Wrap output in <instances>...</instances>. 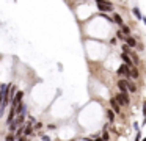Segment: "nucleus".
I'll return each mask as SVG.
<instances>
[{"label": "nucleus", "instance_id": "nucleus-18", "mask_svg": "<svg viewBox=\"0 0 146 141\" xmlns=\"http://www.w3.org/2000/svg\"><path fill=\"white\" fill-rule=\"evenodd\" d=\"M134 13H135V16L138 19H143V17H141V14H140V11H138V8H134Z\"/></svg>", "mask_w": 146, "mask_h": 141}, {"label": "nucleus", "instance_id": "nucleus-7", "mask_svg": "<svg viewBox=\"0 0 146 141\" xmlns=\"http://www.w3.org/2000/svg\"><path fill=\"white\" fill-rule=\"evenodd\" d=\"M126 89H129L130 93H137V86H135V83H132L130 80H126Z\"/></svg>", "mask_w": 146, "mask_h": 141}, {"label": "nucleus", "instance_id": "nucleus-21", "mask_svg": "<svg viewBox=\"0 0 146 141\" xmlns=\"http://www.w3.org/2000/svg\"><path fill=\"white\" fill-rule=\"evenodd\" d=\"M16 129H18V125H16L14 122H11V124H10V130H11V132H14Z\"/></svg>", "mask_w": 146, "mask_h": 141}, {"label": "nucleus", "instance_id": "nucleus-23", "mask_svg": "<svg viewBox=\"0 0 146 141\" xmlns=\"http://www.w3.org/2000/svg\"><path fill=\"white\" fill-rule=\"evenodd\" d=\"M41 127H42L41 122H36V124H35V129H41Z\"/></svg>", "mask_w": 146, "mask_h": 141}, {"label": "nucleus", "instance_id": "nucleus-1", "mask_svg": "<svg viewBox=\"0 0 146 141\" xmlns=\"http://www.w3.org/2000/svg\"><path fill=\"white\" fill-rule=\"evenodd\" d=\"M113 99H115V102H116L119 107L129 105V96H127V94H121V93H119L116 97H113Z\"/></svg>", "mask_w": 146, "mask_h": 141}, {"label": "nucleus", "instance_id": "nucleus-17", "mask_svg": "<svg viewBox=\"0 0 146 141\" xmlns=\"http://www.w3.org/2000/svg\"><path fill=\"white\" fill-rule=\"evenodd\" d=\"M109 138H110V135L107 133V132H104V135H102V140H101V141H109Z\"/></svg>", "mask_w": 146, "mask_h": 141}, {"label": "nucleus", "instance_id": "nucleus-15", "mask_svg": "<svg viewBox=\"0 0 146 141\" xmlns=\"http://www.w3.org/2000/svg\"><path fill=\"white\" fill-rule=\"evenodd\" d=\"M107 118H109V121L113 122V119H115V113L111 111V110H109V111H107Z\"/></svg>", "mask_w": 146, "mask_h": 141}, {"label": "nucleus", "instance_id": "nucleus-3", "mask_svg": "<svg viewBox=\"0 0 146 141\" xmlns=\"http://www.w3.org/2000/svg\"><path fill=\"white\" fill-rule=\"evenodd\" d=\"M129 69L130 67H127L126 64H123V66H119L118 67V71H116V74L121 77V75H124V77H129Z\"/></svg>", "mask_w": 146, "mask_h": 141}, {"label": "nucleus", "instance_id": "nucleus-12", "mask_svg": "<svg viewBox=\"0 0 146 141\" xmlns=\"http://www.w3.org/2000/svg\"><path fill=\"white\" fill-rule=\"evenodd\" d=\"M24 119H25V118H24V114H19V116L16 118V121H13V122H14L16 125L19 127V125H22V124H24Z\"/></svg>", "mask_w": 146, "mask_h": 141}, {"label": "nucleus", "instance_id": "nucleus-10", "mask_svg": "<svg viewBox=\"0 0 146 141\" xmlns=\"http://www.w3.org/2000/svg\"><path fill=\"white\" fill-rule=\"evenodd\" d=\"M5 86L6 85H3L0 88V111H2V104H3V99H5Z\"/></svg>", "mask_w": 146, "mask_h": 141}, {"label": "nucleus", "instance_id": "nucleus-13", "mask_svg": "<svg viewBox=\"0 0 146 141\" xmlns=\"http://www.w3.org/2000/svg\"><path fill=\"white\" fill-rule=\"evenodd\" d=\"M24 135H25V136H30V135H32V124H25Z\"/></svg>", "mask_w": 146, "mask_h": 141}, {"label": "nucleus", "instance_id": "nucleus-2", "mask_svg": "<svg viewBox=\"0 0 146 141\" xmlns=\"http://www.w3.org/2000/svg\"><path fill=\"white\" fill-rule=\"evenodd\" d=\"M97 8H99L101 11H111V3L104 2V0H97Z\"/></svg>", "mask_w": 146, "mask_h": 141}, {"label": "nucleus", "instance_id": "nucleus-16", "mask_svg": "<svg viewBox=\"0 0 146 141\" xmlns=\"http://www.w3.org/2000/svg\"><path fill=\"white\" fill-rule=\"evenodd\" d=\"M121 33H123V36H124V35H129V33H130V30L123 25V27H121Z\"/></svg>", "mask_w": 146, "mask_h": 141}, {"label": "nucleus", "instance_id": "nucleus-14", "mask_svg": "<svg viewBox=\"0 0 146 141\" xmlns=\"http://www.w3.org/2000/svg\"><path fill=\"white\" fill-rule=\"evenodd\" d=\"M113 20L119 25V27H123V25H124V22H123V19H121V16H119V14H115L113 16Z\"/></svg>", "mask_w": 146, "mask_h": 141}, {"label": "nucleus", "instance_id": "nucleus-4", "mask_svg": "<svg viewBox=\"0 0 146 141\" xmlns=\"http://www.w3.org/2000/svg\"><path fill=\"white\" fill-rule=\"evenodd\" d=\"M124 39H126V42H127L126 46L129 47V49H135V47H137V39H135V38H132V36H126Z\"/></svg>", "mask_w": 146, "mask_h": 141}, {"label": "nucleus", "instance_id": "nucleus-24", "mask_svg": "<svg viewBox=\"0 0 146 141\" xmlns=\"http://www.w3.org/2000/svg\"><path fill=\"white\" fill-rule=\"evenodd\" d=\"M42 141H50V138H49V136H46V135H44V136H42Z\"/></svg>", "mask_w": 146, "mask_h": 141}, {"label": "nucleus", "instance_id": "nucleus-5", "mask_svg": "<svg viewBox=\"0 0 146 141\" xmlns=\"http://www.w3.org/2000/svg\"><path fill=\"white\" fill-rule=\"evenodd\" d=\"M110 105H111V108H113V110H111L113 113H121V107L115 102V99H110Z\"/></svg>", "mask_w": 146, "mask_h": 141}, {"label": "nucleus", "instance_id": "nucleus-22", "mask_svg": "<svg viewBox=\"0 0 146 141\" xmlns=\"http://www.w3.org/2000/svg\"><path fill=\"white\" fill-rule=\"evenodd\" d=\"M116 36L119 38V39H124V38H126V36H123V33H121V31H118V33H116Z\"/></svg>", "mask_w": 146, "mask_h": 141}, {"label": "nucleus", "instance_id": "nucleus-19", "mask_svg": "<svg viewBox=\"0 0 146 141\" xmlns=\"http://www.w3.org/2000/svg\"><path fill=\"white\" fill-rule=\"evenodd\" d=\"M132 58H134V63H137V64H138V63H140V58L137 57L135 53H132ZM132 58H130V60H132Z\"/></svg>", "mask_w": 146, "mask_h": 141}, {"label": "nucleus", "instance_id": "nucleus-6", "mask_svg": "<svg viewBox=\"0 0 146 141\" xmlns=\"http://www.w3.org/2000/svg\"><path fill=\"white\" fill-rule=\"evenodd\" d=\"M121 58H123L124 64H126L127 67H132V60H130V57H129V55H126V53H121Z\"/></svg>", "mask_w": 146, "mask_h": 141}, {"label": "nucleus", "instance_id": "nucleus-11", "mask_svg": "<svg viewBox=\"0 0 146 141\" xmlns=\"http://www.w3.org/2000/svg\"><path fill=\"white\" fill-rule=\"evenodd\" d=\"M24 129H25V124H22V125H19V127H18V130H16V135H14V136H18V138H20V136L24 135Z\"/></svg>", "mask_w": 146, "mask_h": 141}, {"label": "nucleus", "instance_id": "nucleus-20", "mask_svg": "<svg viewBox=\"0 0 146 141\" xmlns=\"http://www.w3.org/2000/svg\"><path fill=\"white\" fill-rule=\"evenodd\" d=\"M14 140H16V136H14V135H8L6 138H5V141H14Z\"/></svg>", "mask_w": 146, "mask_h": 141}, {"label": "nucleus", "instance_id": "nucleus-9", "mask_svg": "<svg viewBox=\"0 0 146 141\" xmlns=\"http://www.w3.org/2000/svg\"><path fill=\"white\" fill-rule=\"evenodd\" d=\"M138 75H140V72L137 67H130L129 69V77H134V78H138Z\"/></svg>", "mask_w": 146, "mask_h": 141}, {"label": "nucleus", "instance_id": "nucleus-8", "mask_svg": "<svg viewBox=\"0 0 146 141\" xmlns=\"http://www.w3.org/2000/svg\"><path fill=\"white\" fill-rule=\"evenodd\" d=\"M118 88H119V91H121V94H127V89H126V80H119V82H118Z\"/></svg>", "mask_w": 146, "mask_h": 141}]
</instances>
